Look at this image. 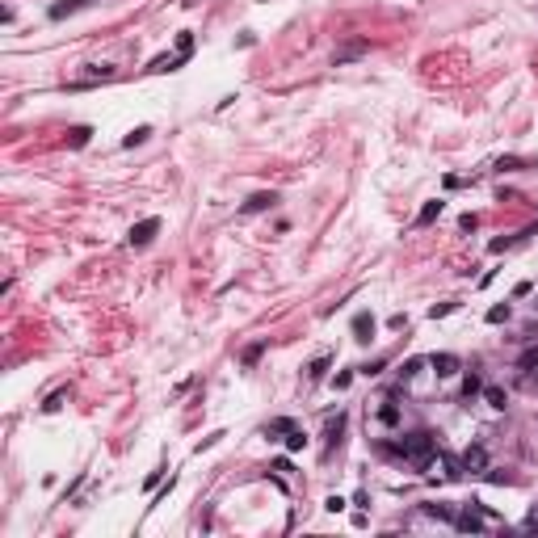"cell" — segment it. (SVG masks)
<instances>
[{
  "label": "cell",
  "mask_w": 538,
  "mask_h": 538,
  "mask_svg": "<svg viewBox=\"0 0 538 538\" xmlns=\"http://www.w3.org/2000/svg\"><path fill=\"white\" fill-rule=\"evenodd\" d=\"M396 450H400L412 467H421V471H425V467L433 463V450H438V446H433V433H404Z\"/></svg>",
  "instance_id": "cell-1"
},
{
  "label": "cell",
  "mask_w": 538,
  "mask_h": 538,
  "mask_svg": "<svg viewBox=\"0 0 538 538\" xmlns=\"http://www.w3.org/2000/svg\"><path fill=\"white\" fill-rule=\"evenodd\" d=\"M480 513H484L480 505H467V509L454 517V530H463V534H480V530H484V517H480Z\"/></svg>",
  "instance_id": "cell-2"
},
{
  "label": "cell",
  "mask_w": 538,
  "mask_h": 538,
  "mask_svg": "<svg viewBox=\"0 0 538 538\" xmlns=\"http://www.w3.org/2000/svg\"><path fill=\"white\" fill-rule=\"evenodd\" d=\"M463 471H471V475L488 471V450L484 446H467L463 450Z\"/></svg>",
  "instance_id": "cell-3"
},
{
  "label": "cell",
  "mask_w": 538,
  "mask_h": 538,
  "mask_svg": "<svg viewBox=\"0 0 538 538\" xmlns=\"http://www.w3.org/2000/svg\"><path fill=\"white\" fill-rule=\"evenodd\" d=\"M156 231H160V219H143V223L131 227V236H127V240H131L134 248H143V244H152V236H156Z\"/></svg>",
  "instance_id": "cell-4"
},
{
  "label": "cell",
  "mask_w": 538,
  "mask_h": 538,
  "mask_svg": "<svg viewBox=\"0 0 538 538\" xmlns=\"http://www.w3.org/2000/svg\"><path fill=\"white\" fill-rule=\"evenodd\" d=\"M429 366H433V374H438V379H450V374H458V366H463V362L454 358V354H433Z\"/></svg>",
  "instance_id": "cell-5"
},
{
  "label": "cell",
  "mask_w": 538,
  "mask_h": 538,
  "mask_svg": "<svg viewBox=\"0 0 538 538\" xmlns=\"http://www.w3.org/2000/svg\"><path fill=\"white\" fill-rule=\"evenodd\" d=\"M354 337H358V341H370V337H374V315L370 312L354 315Z\"/></svg>",
  "instance_id": "cell-6"
},
{
  "label": "cell",
  "mask_w": 538,
  "mask_h": 538,
  "mask_svg": "<svg viewBox=\"0 0 538 538\" xmlns=\"http://www.w3.org/2000/svg\"><path fill=\"white\" fill-rule=\"evenodd\" d=\"M278 202V194H253L248 202H244V215H257V211H269Z\"/></svg>",
  "instance_id": "cell-7"
},
{
  "label": "cell",
  "mask_w": 538,
  "mask_h": 538,
  "mask_svg": "<svg viewBox=\"0 0 538 538\" xmlns=\"http://www.w3.org/2000/svg\"><path fill=\"white\" fill-rule=\"evenodd\" d=\"M425 513H429V517H438V522H454V517H458V509H450V505H442V500L425 505Z\"/></svg>",
  "instance_id": "cell-8"
},
{
  "label": "cell",
  "mask_w": 538,
  "mask_h": 538,
  "mask_svg": "<svg viewBox=\"0 0 538 538\" xmlns=\"http://www.w3.org/2000/svg\"><path fill=\"white\" fill-rule=\"evenodd\" d=\"M438 215H442V202H425V206H421V215H416V223L425 227V223H433Z\"/></svg>",
  "instance_id": "cell-9"
},
{
  "label": "cell",
  "mask_w": 538,
  "mask_h": 538,
  "mask_svg": "<svg viewBox=\"0 0 538 538\" xmlns=\"http://www.w3.org/2000/svg\"><path fill=\"white\" fill-rule=\"evenodd\" d=\"M85 76H89V80H97V76H101V80H110V76H114V68H110V63H101V68L89 63V68H85ZM89 80H85V85H89Z\"/></svg>",
  "instance_id": "cell-10"
},
{
  "label": "cell",
  "mask_w": 538,
  "mask_h": 538,
  "mask_svg": "<svg viewBox=\"0 0 538 538\" xmlns=\"http://www.w3.org/2000/svg\"><path fill=\"white\" fill-rule=\"evenodd\" d=\"M484 400L492 404V408H505V404H509V400H505V391H500V387H484Z\"/></svg>",
  "instance_id": "cell-11"
},
{
  "label": "cell",
  "mask_w": 538,
  "mask_h": 538,
  "mask_svg": "<svg viewBox=\"0 0 538 538\" xmlns=\"http://www.w3.org/2000/svg\"><path fill=\"white\" fill-rule=\"evenodd\" d=\"M362 51H366V43H354V46H345V51H337V63H345V59H358Z\"/></svg>",
  "instance_id": "cell-12"
},
{
  "label": "cell",
  "mask_w": 538,
  "mask_h": 538,
  "mask_svg": "<svg viewBox=\"0 0 538 538\" xmlns=\"http://www.w3.org/2000/svg\"><path fill=\"white\" fill-rule=\"evenodd\" d=\"M63 400H68V391H55V396H46L43 412H59V408H63Z\"/></svg>",
  "instance_id": "cell-13"
},
{
  "label": "cell",
  "mask_w": 538,
  "mask_h": 538,
  "mask_svg": "<svg viewBox=\"0 0 538 538\" xmlns=\"http://www.w3.org/2000/svg\"><path fill=\"white\" fill-rule=\"evenodd\" d=\"M265 433H295V421H286V416H282V421H269Z\"/></svg>",
  "instance_id": "cell-14"
},
{
  "label": "cell",
  "mask_w": 538,
  "mask_h": 538,
  "mask_svg": "<svg viewBox=\"0 0 538 538\" xmlns=\"http://www.w3.org/2000/svg\"><path fill=\"white\" fill-rule=\"evenodd\" d=\"M189 51H194V34H189V30H181V34H177V55H189Z\"/></svg>",
  "instance_id": "cell-15"
},
{
  "label": "cell",
  "mask_w": 538,
  "mask_h": 538,
  "mask_svg": "<svg viewBox=\"0 0 538 538\" xmlns=\"http://www.w3.org/2000/svg\"><path fill=\"white\" fill-rule=\"evenodd\" d=\"M341 429H345V412H337V421H328V442H337Z\"/></svg>",
  "instance_id": "cell-16"
},
{
  "label": "cell",
  "mask_w": 538,
  "mask_h": 538,
  "mask_svg": "<svg viewBox=\"0 0 538 538\" xmlns=\"http://www.w3.org/2000/svg\"><path fill=\"white\" fill-rule=\"evenodd\" d=\"M89 127H76V131H72V147H85V143H89Z\"/></svg>",
  "instance_id": "cell-17"
},
{
  "label": "cell",
  "mask_w": 538,
  "mask_h": 538,
  "mask_svg": "<svg viewBox=\"0 0 538 538\" xmlns=\"http://www.w3.org/2000/svg\"><path fill=\"white\" fill-rule=\"evenodd\" d=\"M147 134H152V131H147V127H139V131H131V134H127V139H122V143H127V147H134V143H143Z\"/></svg>",
  "instance_id": "cell-18"
},
{
  "label": "cell",
  "mask_w": 538,
  "mask_h": 538,
  "mask_svg": "<svg viewBox=\"0 0 538 538\" xmlns=\"http://www.w3.org/2000/svg\"><path fill=\"white\" fill-rule=\"evenodd\" d=\"M500 320H509V303H500V307L488 312V324H500Z\"/></svg>",
  "instance_id": "cell-19"
},
{
  "label": "cell",
  "mask_w": 538,
  "mask_h": 538,
  "mask_svg": "<svg viewBox=\"0 0 538 538\" xmlns=\"http://www.w3.org/2000/svg\"><path fill=\"white\" fill-rule=\"evenodd\" d=\"M307 446V438H303V433H299V429H295V433H290V438H286V450H303Z\"/></svg>",
  "instance_id": "cell-20"
},
{
  "label": "cell",
  "mask_w": 538,
  "mask_h": 538,
  "mask_svg": "<svg viewBox=\"0 0 538 538\" xmlns=\"http://www.w3.org/2000/svg\"><path fill=\"white\" fill-rule=\"evenodd\" d=\"M261 349H265V345H248V349H244V366H253V362L261 358Z\"/></svg>",
  "instance_id": "cell-21"
},
{
  "label": "cell",
  "mask_w": 538,
  "mask_h": 538,
  "mask_svg": "<svg viewBox=\"0 0 538 538\" xmlns=\"http://www.w3.org/2000/svg\"><path fill=\"white\" fill-rule=\"evenodd\" d=\"M421 366H425V362H421V358H412V362H404V370H400V374H404V379H412V374H416Z\"/></svg>",
  "instance_id": "cell-22"
},
{
  "label": "cell",
  "mask_w": 538,
  "mask_h": 538,
  "mask_svg": "<svg viewBox=\"0 0 538 538\" xmlns=\"http://www.w3.org/2000/svg\"><path fill=\"white\" fill-rule=\"evenodd\" d=\"M475 391H480V379H475V374H471V379H467V383H463V396H467V400H471V396H475Z\"/></svg>",
  "instance_id": "cell-23"
},
{
  "label": "cell",
  "mask_w": 538,
  "mask_h": 538,
  "mask_svg": "<svg viewBox=\"0 0 538 538\" xmlns=\"http://www.w3.org/2000/svg\"><path fill=\"white\" fill-rule=\"evenodd\" d=\"M379 416H383V425H396V421H400V412H396V408H391V404H387V408H383V412H379Z\"/></svg>",
  "instance_id": "cell-24"
},
{
  "label": "cell",
  "mask_w": 538,
  "mask_h": 538,
  "mask_svg": "<svg viewBox=\"0 0 538 538\" xmlns=\"http://www.w3.org/2000/svg\"><path fill=\"white\" fill-rule=\"evenodd\" d=\"M454 307H458V303H438V307H433V312H429V315H433V320H442V315H450V312H454Z\"/></svg>",
  "instance_id": "cell-25"
},
{
  "label": "cell",
  "mask_w": 538,
  "mask_h": 538,
  "mask_svg": "<svg viewBox=\"0 0 538 538\" xmlns=\"http://www.w3.org/2000/svg\"><path fill=\"white\" fill-rule=\"evenodd\" d=\"M324 509H328V513H341V509H345V500H341V496H328V505H324Z\"/></svg>",
  "instance_id": "cell-26"
},
{
  "label": "cell",
  "mask_w": 538,
  "mask_h": 538,
  "mask_svg": "<svg viewBox=\"0 0 538 538\" xmlns=\"http://www.w3.org/2000/svg\"><path fill=\"white\" fill-rule=\"evenodd\" d=\"M475 223H480L475 215H463V219H458V227H463V231H475Z\"/></svg>",
  "instance_id": "cell-27"
},
{
  "label": "cell",
  "mask_w": 538,
  "mask_h": 538,
  "mask_svg": "<svg viewBox=\"0 0 538 538\" xmlns=\"http://www.w3.org/2000/svg\"><path fill=\"white\" fill-rule=\"evenodd\" d=\"M526 530H538V509L530 513V517H526Z\"/></svg>",
  "instance_id": "cell-28"
},
{
  "label": "cell",
  "mask_w": 538,
  "mask_h": 538,
  "mask_svg": "<svg viewBox=\"0 0 538 538\" xmlns=\"http://www.w3.org/2000/svg\"><path fill=\"white\" fill-rule=\"evenodd\" d=\"M534 307H538V303H534Z\"/></svg>",
  "instance_id": "cell-29"
}]
</instances>
